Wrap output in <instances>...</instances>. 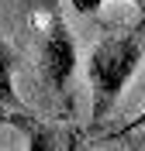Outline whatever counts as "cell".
<instances>
[{"label":"cell","instance_id":"cell-1","mask_svg":"<svg viewBox=\"0 0 145 151\" xmlns=\"http://www.w3.org/2000/svg\"><path fill=\"white\" fill-rule=\"evenodd\" d=\"M138 65H142V41L135 35L107 38L93 48V55L87 62L90 93H93V120L107 117V110L117 103L121 89L128 86Z\"/></svg>","mask_w":145,"mask_h":151},{"label":"cell","instance_id":"cell-2","mask_svg":"<svg viewBox=\"0 0 145 151\" xmlns=\"http://www.w3.org/2000/svg\"><path fill=\"white\" fill-rule=\"evenodd\" d=\"M73 72H76V41L69 35L66 21L55 17L45 31V41H42V76L52 89H66Z\"/></svg>","mask_w":145,"mask_h":151},{"label":"cell","instance_id":"cell-3","mask_svg":"<svg viewBox=\"0 0 145 151\" xmlns=\"http://www.w3.org/2000/svg\"><path fill=\"white\" fill-rule=\"evenodd\" d=\"M17 93H14V55H10V48L0 41V110H17ZM10 124H17V127H24L28 131V124L21 120V117H14V113H7Z\"/></svg>","mask_w":145,"mask_h":151},{"label":"cell","instance_id":"cell-4","mask_svg":"<svg viewBox=\"0 0 145 151\" xmlns=\"http://www.w3.org/2000/svg\"><path fill=\"white\" fill-rule=\"evenodd\" d=\"M69 4H73V10H76V14H97L107 0H69Z\"/></svg>","mask_w":145,"mask_h":151},{"label":"cell","instance_id":"cell-5","mask_svg":"<svg viewBox=\"0 0 145 151\" xmlns=\"http://www.w3.org/2000/svg\"><path fill=\"white\" fill-rule=\"evenodd\" d=\"M138 131H145V110L138 113V117H135L131 124H128L125 131H117V137H128V134H138Z\"/></svg>","mask_w":145,"mask_h":151},{"label":"cell","instance_id":"cell-6","mask_svg":"<svg viewBox=\"0 0 145 151\" xmlns=\"http://www.w3.org/2000/svg\"><path fill=\"white\" fill-rule=\"evenodd\" d=\"M131 4H135V7H145V0H131Z\"/></svg>","mask_w":145,"mask_h":151},{"label":"cell","instance_id":"cell-7","mask_svg":"<svg viewBox=\"0 0 145 151\" xmlns=\"http://www.w3.org/2000/svg\"><path fill=\"white\" fill-rule=\"evenodd\" d=\"M138 134H142V137H138V141H145V131H138Z\"/></svg>","mask_w":145,"mask_h":151},{"label":"cell","instance_id":"cell-8","mask_svg":"<svg viewBox=\"0 0 145 151\" xmlns=\"http://www.w3.org/2000/svg\"><path fill=\"white\" fill-rule=\"evenodd\" d=\"M0 117H7V113H4V110H0Z\"/></svg>","mask_w":145,"mask_h":151}]
</instances>
